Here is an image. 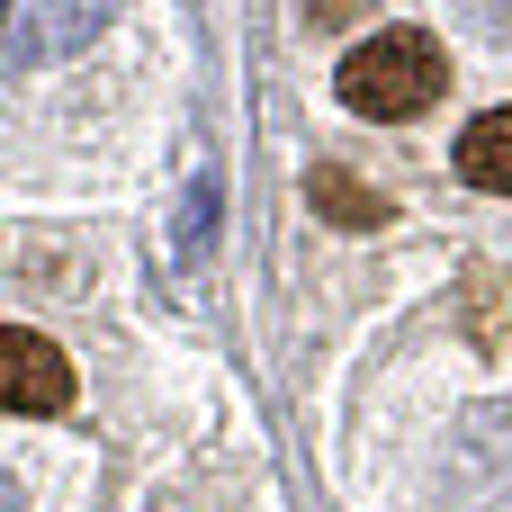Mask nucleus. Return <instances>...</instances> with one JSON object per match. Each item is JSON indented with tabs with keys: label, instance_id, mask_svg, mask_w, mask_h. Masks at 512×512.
Here are the masks:
<instances>
[{
	"label": "nucleus",
	"instance_id": "nucleus-5",
	"mask_svg": "<svg viewBox=\"0 0 512 512\" xmlns=\"http://www.w3.org/2000/svg\"><path fill=\"white\" fill-rule=\"evenodd\" d=\"M459 180H468V189L512 198V108H486V117L459 135Z\"/></svg>",
	"mask_w": 512,
	"mask_h": 512
},
{
	"label": "nucleus",
	"instance_id": "nucleus-4",
	"mask_svg": "<svg viewBox=\"0 0 512 512\" xmlns=\"http://www.w3.org/2000/svg\"><path fill=\"white\" fill-rule=\"evenodd\" d=\"M306 198H315L333 225H351V234L387 225V189H369V180H360V171H342V162H315V171H306Z\"/></svg>",
	"mask_w": 512,
	"mask_h": 512
},
{
	"label": "nucleus",
	"instance_id": "nucleus-7",
	"mask_svg": "<svg viewBox=\"0 0 512 512\" xmlns=\"http://www.w3.org/2000/svg\"><path fill=\"white\" fill-rule=\"evenodd\" d=\"M360 9H369V0H306V18H315V27H351Z\"/></svg>",
	"mask_w": 512,
	"mask_h": 512
},
{
	"label": "nucleus",
	"instance_id": "nucleus-6",
	"mask_svg": "<svg viewBox=\"0 0 512 512\" xmlns=\"http://www.w3.org/2000/svg\"><path fill=\"white\" fill-rule=\"evenodd\" d=\"M468 333L477 342H504L512 333V288L504 279H468Z\"/></svg>",
	"mask_w": 512,
	"mask_h": 512
},
{
	"label": "nucleus",
	"instance_id": "nucleus-2",
	"mask_svg": "<svg viewBox=\"0 0 512 512\" xmlns=\"http://www.w3.org/2000/svg\"><path fill=\"white\" fill-rule=\"evenodd\" d=\"M108 9H117V0H0V72L81 54V45L108 27Z\"/></svg>",
	"mask_w": 512,
	"mask_h": 512
},
{
	"label": "nucleus",
	"instance_id": "nucleus-1",
	"mask_svg": "<svg viewBox=\"0 0 512 512\" xmlns=\"http://www.w3.org/2000/svg\"><path fill=\"white\" fill-rule=\"evenodd\" d=\"M333 90H342V108H360V117H423V108L450 90V54H441L423 27H378L369 45L342 54Z\"/></svg>",
	"mask_w": 512,
	"mask_h": 512
},
{
	"label": "nucleus",
	"instance_id": "nucleus-3",
	"mask_svg": "<svg viewBox=\"0 0 512 512\" xmlns=\"http://www.w3.org/2000/svg\"><path fill=\"white\" fill-rule=\"evenodd\" d=\"M72 405V360L45 333L0 324V414H63Z\"/></svg>",
	"mask_w": 512,
	"mask_h": 512
},
{
	"label": "nucleus",
	"instance_id": "nucleus-8",
	"mask_svg": "<svg viewBox=\"0 0 512 512\" xmlns=\"http://www.w3.org/2000/svg\"><path fill=\"white\" fill-rule=\"evenodd\" d=\"M0 512H27V495H18V486H9V477H0Z\"/></svg>",
	"mask_w": 512,
	"mask_h": 512
}]
</instances>
